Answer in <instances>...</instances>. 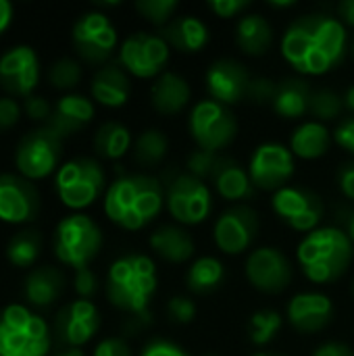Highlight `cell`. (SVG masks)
<instances>
[{"label":"cell","mask_w":354,"mask_h":356,"mask_svg":"<svg viewBox=\"0 0 354 356\" xmlns=\"http://www.w3.org/2000/svg\"><path fill=\"white\" fill-rule=\"evenodd\" d=\"M225 277L223 263L215 257H202L194 261L186 273V284L194 294H209L221 286Z\"/></svg>","instance_id":"obj_32"},{"label":"cell","mask_w":354,"mask_h":356,"mask_svg":"<svg viewBox=\"0 0 354 356\" xmlns=\"http://www.w3.org/2000/svg\"><path fill=\"white\" fill-rule=\"evenodd\" d=\"M163 202L165 186L159 177L129 173L111 184L104 196V211L123 229H140L161 213Z\"/></svg>","instance_id":"obj_2"},{"label":"cell","mask_w":354,"mask_h":356,"mask_svg":"<svg viewBox=\"0 0 354 356\" xmlns=\"http://www.w3.org/2000/svg\"><path fill=\"white\" fill-rule=\"evenodd\" d=\"M42 250V236L38 229H23L15 234L6 246V259L15 267H31Z\"/></svg>","instance_id":"obj_34"},{"label":"cell","mask_w":354,"mask_h":356,"mask_svg":"<svg viewBox=\"0 0 354 356\" xmlns=\"http://www.w3.org/2000/svg\"><path fill=\"white\" fill-rule=\"evenodd\" d=\"M19 115H21V108L13 98L8 96L0 98V131H6L8 127H13L19 121Z\"/></svg>","instance_id":"obj_49"},{"label":"cell","mask_w":354,"mask_h":356,"mask_svg":"<svg viewBox=\"0 0 354 356\" xmlns=\"http://www.w3.org/2000/svg\"><path fill=\"white\" fill-rule=\"evenodd\" d=\"M175 8H177L175 0H140V2H136V10L146 21L161 25V27H165L171 21Z\"/></svg>","instance_id":"obj_39"},{"label":"cell","mask_w":354,"mask_h":356,"mask_svg":"<svg viewBox=\"0 0 354 356\" xmlns=\"http://www.w3.org/2000/svg\"><path fill=\"white\" fill-rule=\"evenodd\" d=\"M52 356H83V353L79 348H65V350H58L56 355Z\"/></svg>","instance_id":"obj_56"},{"label":"cell","mask_w":354,"mask_h":356,"mask_svg":"<svg viewBox=\"0 0 354 356\" xmlns=\"http://www.w3.org/2000/svg\"><path fill=\"white\" fill-rule=\"evenodd\" d=\"M219 159H221V154L198 148L188 156V173H192L198 179H211L219 165Z\"/></svg>","instance_id":"obj_40"},{"label":"cell","mask_w":354,"mask_h":356,"mask_svg":"<svg viewBox=\"0 0 354 356\" xmlns=\"http://www.w3.org/2000/svg\"><path fill=\"white\" fill-rule=\"evenodd\" d=\"M65 290V275L54 267H38L27 273L23 282V294L33 307H50Z\"/></svg>","instance_id":"obj_27"},{"label":"cell","mask_w":354,"mask_h":356,"mask_svg":"<svg viewBox=\"0 0 354 356\" xmlns=\"http://www.w3.org/2000/svg\"><path fill=\"white\" fill-rule=\"evenodd\" d=\"M94 356H134L131 355V348L127 346L125 340L121 338H106L102 340L96 350H94Z\"/></svg>","instance_id":"obj_46"},{"label":"cell","mask_w":354,"mask_h":356,"mask_svg":"<svg viewBox=\"0 0 354 356\" xmlns=\"http://www.w3.org/2000/svg\"><path fill=\"white\" fill-rule=\"evenodd\" d=\"M211 179H213L219 196L230 200V202L246 200V198L255 196V184H252L248 171L238 161H234L230 156L219 159V165H217Z\"/></svg>","instance_id":"obj_23"},{"label":"cell","mask_w":354,"mask_h":356,"mask_svg":"<svg viewBox=\"0 0 354 356\" xmlns=\"http://www.w3.org/2000/svg\"><path fill=\"white\" fill-rule=\"evenodd\" d=\"M48 79L54 88H61V90H69V88H75L81 79V67L77 60L69 58V56H63L58 58L50 71H48Z\"/></svg>","instance_id":"obj_38"},{"label":"cell","mask_w":354,"mask_h":356,"mask_svg":"<svg viewBox=\"0 0 354 356\" xmlns=\"http://www.w3.org/2000/svg\"><path fill=\"white\" fill-rule=\"evenodd\" d=\"M311 88L300 77H286L277 81L275 96H273V111L284 119H298L309 111L311 104Z\"/></svg>","instance_id":"obj_29"},{"label":"cell","mask_w":354,"mask_h":356,"mask_svg":"<svg viewBox=\"0 0 354 356\" xmlns=\"http://www.w3.org/2000/svg\"><path fill=\"white\" fill-rule=\"evenodd\" d=\"M131 83L121 65H106L92 79V96L104 106H123L129 98Z\"/></svg>","instance_id":"obj_26"},{"label":"cell","mask_w":354,"mask_h":356,"mask_svg":"<svg viewBox=\"0 0 354 356\" xmlns=\"http://www.w3.org/2000/svg\"><path fill=\"white\" fill-rule=\"evenodd\" d=\"M156 292V267L144 254H125L111 265L106 277L108 300L129 313H148V302Z\"/></svg>","instance_id":"obj_4"},{"label":"cell","mask_w":354,"mask_h":356,"mask_svg":"<svg viewBox=\"0 0 354 356\" xmlns=\"http://www.w3.org/2000/svg\"><path fill=\"white\" fill-rule=\"evenodd\" d=\"M94 117V104L81 94H67L58 98L52 106V115L48 119V127L63 140L81 127H86Z\"/></svg>","instance_id":"obj_22"},{"label":"cell","mask_w":354,"mask_h":356,"mask_svg":"<svg viewBox=\"0 0 354 356\" xmlns=\"http://www.w3.org/2000/svg\"><path fill=\"white\" fill-rule=\"evenodd\" d=\"M273 27L263 15H246L236 25V44L250 56H261L271 48Z\"/></svg>","instance_id":"obj_30"},{"label":"cell","mask_w":354,"mask_h":356,"mask_svg":"<svg viewBox=\"0 0 354 356\" xmlns=\"http://www.w3.org/2000/svg\"><path fill=\"white\" fill-rule=\"evenodd\" d=\"M351 50H353V56H354V40H353V46H351Z\"/></svg>","instance_id":"obj_58"},{"label":"cell","mask_w":354,"mask_h":356,"mask_svg":"<svg viewBox=\"0 0 354 356\" xmlns=\"http://www.w3.org/2000/svg\"><path fill=\"white\" fill-rule=\"evenodd\" d=\"M63 154V140L42 125L25 134L17 146V167L25 179H40L52 173Z\"/></svg>","instance_id":"obj_10"},{"label":"cell","mask_w":354,"mask_h":356,"mask_svg":"<svg viewBox=\"0 0 354 356\" xmlns=\"http://www.w3.org/2000/svg\"><path fill=\"white\" fill-rule=\"evenodd\" d=\"M23 111L27 113V117H31L33 121H44V125L48 123L50 115H52V106L44 96L38 94H29L23 102Z\"/></svg>","instance_id":"obj_43"},{"label":"cell","mask_w":354,"mask_h":356,"mask_svg":"<svg viewBox=\"0 0 354 356\" xmlns=\"http://www.w3.org/2000/svg\"><path fill=\"white\" fill-rule=\"evenodd\" d=\"M275 88L277 83L269 77H252L248 92H246V100L255 104H271L275 96Z\"/></svg>","instance_id":"obj_41"},{"label":"cell","mask_w":354,"mask_h":356,"mask_svg":"<svg viewBox=\"0 0 354 356\" xmlns=\"http://www.w3.org/2000/svg\"><path fill=\"white\" fill-rule=\"evenodd\" d=\"M334 140L338 146H342L346 152H351L354 156V117H348L338 123V127L334 131Z\"/></svg>","instance_id":"obj_47"},{"label":"cell","mask_w":354,"mask_h":356,"mask_svg":"<svg viewBox=\"0 0 354 356\" xmlns=\"http://www.w3.org/2000/svg\"><path fill=\"white\" fill-rule=\"evenodd\" d=\"M142 356H190L184 348H179L173 342L167 340H152L150 344H146V348L142 350Z\"/></svg>","instance_id":"obj_48"},{"label":"cell","mask_w":354,"mask_h":356,"mask_svg":"<svg viewBox=\"0 0 354 356\" xmlns=\"http://www.w3.org/2000/svg\"><path fill=\"white\" fill-rule=\"evenodd\" d=\"M150 248L167 263L182 265L194 254V240L177 225H163L150 236Z\"/></svg>","instance_id":"obj_28"},{"label":"cell","mask_w":354,"mask_h":356,"mask_svg":"<svg viewBox=\"0 0 354 356\" xmlns=\"http://www.w3.org/2000/svg\"><path fill=\"white\" fill-rule=\"evenodd\" d=\"M338 186L348 200H354V161L344 163L338 169Z\"/></svg>","instance_id":"obj_50"},{"label":"cell","mask_w":354,"mask_h":356,"mask_svg":"<svg viewBox=\"0 0 354 356\" xmlns=\"http://www.w3.org/2000/svg\"><path fill=\"white\" fill-rule=\"evenodd\" d=\"M348 35L340 19L313 13L290 23L282 38L284 58L303 75H323L346 56Z\"/></svg>","instance_id":"obj_1"},{"label":"cell","mask_w":354,"mask_h":356,"mask_svg":"<svg viewBox=\"0 0 354 356\" xmlns=\"http://www.w3.org/2000/svg\"><path fill=\"white\" fill-rule=\"evenodd\" d=\"M161 181L165 186L167 209L177 223L196 225L209 217L213 209V198L202 179L194 177L188 171H167L165 177H161Z\"/></svg>","instance_id":"obj_6"},{"label":"cell","mask_w":354,"mask_h":356,"mask_svg":"<svg viewBox=\"0 0 354 356\" xmlns=\"http://www.w3.org/2000/svg\"><path fill=\"white\" fill-rule=\"evenodd\" d=\"M73 46L86 63L100 65L117 46V29L104 13H86L73 25Z\"/></svg>","instance_id":"obj_12"},{"label":"cell","mask_w":354,"mask_h":356,"mask_svg":"<svg viewBox=\"0 0 354 356\" xmlns=\"http://www.w3.org/2000/svg\"><path fill=\"white\" fill-rule=\"evenodd\" d=\"M190 134L200 150L217 152L234 142L238 136V121L225 104L202 100L192 108Z\"/></svg>","instance_id":"obj_9"},{"label":"cell","mask_w":354,"mask_h":356,"mask_svg":"<svg viewBox=\"0 0 354 356\" xmlns=\"http://www.w3.org/2000/svg\"><path fill=\"white\" fill-rule=\"evenodd\" d=\"M246 277L257 290L265 294H280L292 282V265L282 250L265 246L248 257Z\"/></svg>","instance_id":"obj_17"},{"label":"cell","mask_w":354,"mask_h":356,"mask_svg":"<svg viewBox=\"0 0 354 356\" xmlns=\"http://www.w3.org/2000/svg\"><path fill=\"white\" fill-rule=\"evenodd\" d=\"M353 254L351 238L338 227H319L307 234L296 250L298 265L315 284L340 280L348 271Z\"/></svg>","instance_id":"obj_3"},{"label":"cell","mask_w":354,"mask_h":356,"mask_svg":"<svg viewBox=\"0 0 354 356\" xmlns=\"http://www.w3.org/2000/svg\"><path fill=\"white\" fill-rule=\"evenodd\" d=\"M40 213V196L23 175L0 173V219L6 223L33 221Z\"/></svg>","instance_id":"obj_18"},{"label":"cell","mask_w":354,"mask_h":356,"mask_svg":"<svg viewBox=\"0 0 354 356\" xmlns=\"http://www.w3.org/2000/svg\"><path fill=\"white\" fill-rule=\"evenodd\" d=\"M161 38L179 52H198L209 42V29L200 19L192 15H182L171 19L161 29Z\"/></svg>","instance_id":"obj_24"},{"label":"cell","mask_w":354,"mask_h":356,"mask_svg":"<svg viewBox=\"0 0 354 356\" xmlns=\"http://www.w3.org/2000/svg\"><path fill=\"white\" fill-rule=\"evenodd\" d=\"M104 169L96 159L79 156L65 163L56 173V192L69 209L90 207L104 190Z\"/></svg>","instance_id":"obj_8"},{"label":"cell","mask_w":354,"mask_h":356,"mask_svg":"<svg viewBox=\"0 0 354 356\" xmlns=\"http://www.w3.org/2000/svg\"><path fill=\"white\" fill-rule=\"evenodd\" d=\"M353 296H354V282H353Z\"/></svg>","instance_id":"obj_59"},{"label":"cell","mask_w":354,"mask_h":356,"mask_svg":"<svg viewBox=\"0 0 354 356\" xmlns=\"http://www.w3.org/2000/svg\"><path fill=\"white\" fill-rule=\"evenodd\" d=\"M13 21V4L8 0H0V33L10 25Z\"/></svg>","instance_id":"obj_53"},{"label":"cell","mask_w":354,"mask_h":356,"mask_svg":"<svg viewBox=\"0 0 354 356\" xmlns=\"http://www.w3.org/2000/svg\"><path fill=\"white\" fill-rule=\"evenodd\" d=\"M255 356H286V355H277V353H257Z\"/></svg>","instance_id":"obj_57"},{"label":"cell","mask_w":354,"mask_h":356,"mask_svg":"<svg viewBox=\"0 0 354 356\" xmlns=\"http://www.w3.org/2000/svg\"><path fill=\"white\" fill-rule=\"evenodd\" d=\"M40 79V63L29 46H15L0 56V86L17 96H29Z\"/></svg>","instance_id":"obj_20"},{"label":"cell","mask_w":354,"mask_h":356,"mask_svg":"<svg viewBox=\"0 0 354 356\" xmlns=\"http://www.w3.org/2000/svg\"><path fill=\"white\" fill-rule=\"evenodd\" d=\"M336 10H338L340 19H342L346 25H353L354 27V0H344V2H340Z\"/></svg>","instance_id":"obj_52"},{"label":"cell","mask_w":354,"mask_h":356,"mask_svg":"<svg viewBox=\"0 0 354 356\" xmlns=\"http://www.w3.org/2000/svg\"><path fill=\"white\" fill-rule=\"evenodd\" d=\"M150 102L161 115H177L190 102V86L177 73H163L150 90Z\"/></svg>","instance_id":"obj_25"},{"label":"cell","mask_w":354,"mask_h":356,"mask_svg":"<svg viewBox=\"0 0 354 356\" xmlns=\"http://www.w3.org/2000/svg\"><path fill=\"white\" fill-rule=\"evenodd\" d=\"M313 356H354V353L351 350V346L342 342H325L313 353Z\"/></svg>","instance_id":"obj_51"},{"label":"cell","mask_w":354,"mask_h":356,"mask_svg":"<svg viewBox=\"0 0 354 356\" xmlns=\"http://www.w3.org/2000/svg\"><path fill=\"white\" fill-rule=\"evenodd\" d=\"M169 60V44L154 33L138 31L131 33L119 50L121 67L136 77H154L159 75Z\"/></svg>","instance_id":"obj_11"},{"label":"cell","mask_w":354,"mask_h":356,"mask_svg":"<svg viewBox=\"0 0 354 356\" xmlns=\"http://www.w3.org/2000/svg\"><path fill=\"white\" fill-rule=\"evenodd\" d=\"M334 319V305L325 294L303 292L288 305V321L300 334H315L325 330Z\"/></svg>","instance_id":"obj_21"},{"label":"cell","mask_w":354,"mask_h":356,"mask_svg":"<svg viewBox=\"0 0 354 356\" xmlns=\"http://www.w3.org/2000/svg\"><path fill=\"white\" fill-rule=\"evenodd\" d=\"M340 221L344 223V234L351 238V242H354V209L342 211V217H340Z\"/></svg>","instance_id":"obj_54"},{"label":"cell","mask_w":354,"mask_h":356,"mask_svg":"<svg viewBox=\"0 0 354 356\" xmlns=\"http://www.w3.org/2000/svg\"><path fill=\"white\" fill-rule=\"evenodd\" d=\"M259 234V215L246 207L236 204L227 209L217 221H215V244L225 254H242L246 252L255 238Z\"/></svg>","instance_id":"obj_15"},{"label":"cell","mask_w":354,"mask_h":356,"mask_svg":"<svg viewBox=\"0 0 354 356\" xmlns=\"http://www.w3.org/2000/svg\"><path fill=\"white\" fill-rule=\"evenodd\" d=\"M282 315L277 311H271V309H263L259 313H255L250 317V323H248V338L255 346H265L269 344L277 332L282 330Z\"/></svg>","instance_id":"obj_36"},{"label":"cell","mask_w":354,"mask_h":356,"mask_svg":"<svg viewBox=\"0 0 354 356\" xmlns=\"http://www.w3.org/2000/svg\"><path fill=\"white\" fill-rule=\"evenodd\" d=\"M273 211L296 232H315L323 219V200L307 188H282L273 196Z\"/></svg>","instance_id":"obj_13"},{"label":"cell","mask_w":354,"mask_h":356,"mask_svg":"<svg viewBox=\"0 0 354 356\" xmlns=\"http://www.w3.org/2000/svg\"><path fill=\"white\" fill-rule=\"evenodd\" d=\"M332 144V134L328 127L319 121H309L303 123L290 140V148L296 156L300 159H319L330 150Z\"/></svg>","instance_id":"obj_31"},{"label":"cell","mask_w":354,"mask_h":356,"mask_svg":"<svg viewBox=\"0 0 354 356\" xmlns=\"http://www.w3.org/2000/svg\"><path fill=\"white\" fill-rule=\"evenodd\" d=\"M248 175L259 190H282L294 175L292 152L275 142L261 144L250 156Z\"/></svg>","instance_id":"obj_14"},{"label":"cell","mask_w":354,"mask_h":356,"mask_svg":"<svg viewBox=\"0 0 354 356\" xmlns=\"http://www.w3.org/2000/svg\"><path fill=\"white\" fill-rule=\"evenodd\" d=\"M50 332L42 317L21 305L0 313V356H46Z\"/></svg>","instance_id":"obj_5"},{"label":"cell","mask_w":354,"mask_h":356,"mask_svg":"<svg viewBox=\"0 0 354 356\" xmlns=\"http://www.w3.org/2000/svg\"><path fill=\"white\" fill-rule=\"evenodd\" d=\"M131 146L129 129L117 121H106L94 136V150L104 159H121Z\"/></svg>","instance_id":"obj_33"},{"label":"cell","mask_w":354,"mask_h":356,"mask_svg":"<svg viewBox=\"0 0 354 356\" xmlns=\"http://www.w3.org/2000/svg\"><path fill=\"white\" fill-rule=\"evenodd\" d=\"M344 108H348L351 113H354V86L346 90L344 94Z\"/></svg>","instance_id":"obj_55"},{"label":"cell","mask_w":354,"mask_h":356,"mask_svg":"<svg viewBox=\"0 0 354 356\" xmlns=\"http://www.w3.org/2000/svg\"><path fill=\"white\" fill-rule=\"evenodd\" d=\"M167 313L175 323H190L196 317V305L186 296H173L167 305Z\"/></svg>","instance_id":"obj_42"},{"label":"cell","mask_w":354,"mask_h":356,"mask_svg":"<svg viewBox=\"0 0 354 356\" xmlns=\"http://www.w3.org/2000/svg\"><path fill=\"white\" fill-rule=\"evenodd\" d=\"M250 4L246 0H211L209 2V8L221 17V19H230V17H236L240 15L242 10H246Z\"/></svg>","instance_id":"obj_45"},{"label":"cell","mask_w":354,"mask_h":356,"mask_svg":"<svg viewBox=\"0 0 354 356\" xmlns=\"http://www.w3.org/2000/svg\"><path fill=\"white\" fill-rule=\"evenodd\" d=\"M169 150V140L161 129H146L134 144V161L142 167L159 165Z\"/></svg>","instance_id":"obj_35"},{"label":"cell","mask_w":354,"mask_h":356,"mask_svg":"<svg viewBox=\"0 0 354 356\" xmlns=\"http://www.w3.org/2000/svg\"><path fill=\"white\" fill-rule=\"evenodd\" d=\"M100 327L98 309L90 300H73L54 317V338L67 348H79L90 342Z\"/></svg>","instance_id":"obj_16"},{"label":"cell","mask_w":354,"mask_h":356,"mask_svg":"<svg viewBox=\"0 0 354 356\" xmlns=\"http://www.w3.org/2000/svg\"><path fill=\"white\" fill-rule=\"evenodd\" d=\"M207 88L215 102L219 104H238L246 100V92L250 86V75L240 60L219 58L207 71Z\"/></svg>","instance_id":"obj_19"},{"label":"cell","mask_w":354,"mask_h":356,"mask_svg":"<svg viewBox=\"0 0 354 356\" xmlns=\"http://www.w3.org/2000/svg\"><path fill=\"white\" fill-rule=\"evenodd\" d=\"M342 108H344V98L330 88H321L311 94L309 113L317 121H334L336 117H340Z\"/></svg>","instance_id":"obj_37"},{"label":"cell","mask_w":354,"mask_h":356,"mask_svg":"<svg viewBox=\"0 0 354 356\" xmlns=\"http://www.w3.org/2000/svg\"><path fill=\"white\" fill-rule=\"evenodd\" d=\"M73 288H75V292H77L83 300H88L90 296L96 294V290H98V280H96V275H94L88 267H83V269H77V271H75Z\"/></svg>","instance_id":"obj_44"},{"label":"cell","mask_w":354,"mask_h":356,"mask_svg":"<svg viewBox=\"0 0 354 356\" xmlns=\"http://www.w3.org/2000/svg\"><path fill=\"white\" fill-rule=\"evenodd\" d=\"M102 246L100 227L86 215H71L56 225L54 254L61 263L83 269Z\"/></svg>","instance_id":"obj_7"}]
</instances>
